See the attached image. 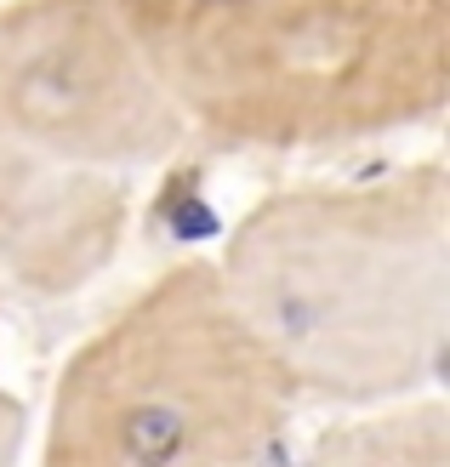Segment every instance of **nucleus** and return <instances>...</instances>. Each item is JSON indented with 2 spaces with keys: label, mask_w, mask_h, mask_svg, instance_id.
Segmentation results:
<instances>
[{
  "label": "nucleus",
  "mask_w": 450,
  "mask_h": 467,
  "mask_svg": "<svg viewBox=\"0 0 450 467\" xmlns=\"http://www.w3.org/2000/svg\"><path fill=\"white\" fill-rule=\"evenodd\" d=\"M23 445H29V410H23V400L0 382V462L23 456Z\"/></svg>",
  "instance_id": "nucleus-7"
},
{
  "label": "nucleus",
  "mask_w": 450,
  "mask_h": 467,
  "mask_svg": "<svg viewBox=\"0 0 450 467\" xmlns=\"http://www.w3.org/2000/svg\"><path fill=\"white\" fill-rule=\"evenodd\" d=\"M314 462L337 467H450V400L439 388L342 405L308 439Z\"/></svg>",
  "instance_id": "nucleus-6"
},
{
  "label": "nucleus",
  "mask_w": 450,
  "mask_h": 467,
  "mask_svg": "<svg viewBox=\"0 0 450 467\" xmlns=\"http://www.w3.org/2000/svg\"><path fill=\"white\" fill-rule=\"evenodd\" d=\"M302 405L439 388L450 354V166L291 182L246 205L211 256Z\"/></svg>",
  "instance_id": "nucleus-1"
},
{
  "label": "nucleus",
  "mask_w": 450,
  "mask_h": 467,
  "mask_svg": "<svg viewBox=\"0 0 450 467\" xmlns=\"http://www.w3.org/2000/svg\"><path fill=\"white\" fill-rule=\"evenodd\" d=\"M126 228L131 177L0 143V314L86 291L120 256Z\"/></svg>",
  "instance_id": "nucleus-5"
},
{
  "label": "nucleus",
  "mask_w": 450,
  "mask_h": 467,
  "mask_svg": "<svg viewBox=\"0 0 450 467\" xmlns=\"http://www.w3.org/2000/svg\"><path fill=\"white\" fill-rule=\"evenodd\" d=\"M291 377L251 331L211 256L131 291L63 359L40 428L52 467H246L286 451Z\"/></svg>",
  "instance_id": "nucleus-3"
},
{
  "label": "nucleus",
  "mask_w": 450,
  "mask_h": 467,
  "mask_svg": "<svg viewBox=\"0 0 450 467\" xmlns=\"http://www.w3.org/2000/svg\"><path fill=\"white\" fill-rule=\"evenodd\" d=\"M188 143L319 154L439 126L445 0H120Z\"/></svg>",
  "instance_id": "nucleus-2"
},
{
  "label": "nucleus",
  "mask_w": 450,
  "mask_h": 467,
  "mask_svg": "<svg viewBox=\"0 0 450 467\" xmlns=\"http://www.w3.org/2000/svg\"><path fill=\"white\" fill-rule=\"evenodd\" d=\"M0 143L91 171H154L188 149L120 0H0Z\"/></svg>",
  "instance_id": "nucleus-4"
}]
</instances>
